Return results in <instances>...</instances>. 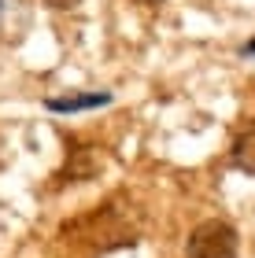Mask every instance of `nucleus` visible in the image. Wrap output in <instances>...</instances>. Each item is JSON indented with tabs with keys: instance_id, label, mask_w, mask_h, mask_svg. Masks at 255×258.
<instances>
[{
	"instance_id": "obj_1",
	"label": "nucleus",
	"mask_w": 255,
	"mask_h": 258,
	"mask_svg": "<svg viewBox=\"0 0 255 258\" xmlns=\"http://www.w3.org/2000/svg\"><path fill=\"white\" fill-rule=\"evenodd\" d=\"M185 258H237V229L222 218H207L189 232Z\"/></svg>"
},
{
	"instance_id": "obj_2",
	"label": "nucleus",
	"mask_w": 255,
	"mask_h": 258,
	"mask_svg": "<svg viewBox=\"0 0 255 258\" xmlns=\"http://www.w3.org/2000/svg\"><path fill=\"white\" fill-rule=\"evenodd\" d=\"M111 92H71V96H48L44 107L56 114H78V111H92V107H108Z\"/></svg>"
},
{
	"instance_id": "obj_3",
	"label": "nucleus",
	"mask_w": 255,
	"mask_h": 258,
	"mask_svg": "<svg viewBox=\"0 0 255 258\" xmlns=\"http://www.w3.org/2000/svg\"><path fill=\"white\" fill-rule=\"evenodd\" d=\"M229 155H233V166H237L240 173H251V177H255V122H248V125L233 137Z\"/></svg>"
},
{
	"instance_id": "obj_4",
	"label": "nucleus",
	"mask_w": 255,
	"mask_h": 258,
	"mask_svg": "<svg viewBox=\"0 0 255 258\" xmlns=\"http://www.w3.org/2000/svg\"><path fill=\"white\" fill-rule=\"evenodd\" d=\"M48 8H56V11H67V8H74V4H82V0H44Z\"/></svg>"
},
{
	"instance_id": "obj_5",
	"label": "nucleus",
	"mask_w": 255,
	"mask_h": 258,
	"mask_svg": "<svg viewBox=\"0 0 255 258\" xmlns=\"http://www.w3.org/2000/svg\"><path fill=\"white\" fill-rule=\"evenodd\" d=\"M133 4H141V8H159L163 0H133Z\"/></svg>"
},
{
	"instance_id": "obj_6",
	"label": "nucleus",
	"mask_w": 255,
	"mask_h": 258,
	"mask_svg": "<svg viewBox=\"0 0 255 258\" xmlns=\"http://www.w3.org/2000/svg\"><path fill=\"white\" fill-rule=\"evenodd\" d=\"M244 55H255V37H251V41L244 44Z\"/></svg>"
}]
</instances>
